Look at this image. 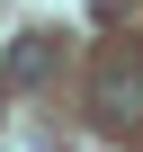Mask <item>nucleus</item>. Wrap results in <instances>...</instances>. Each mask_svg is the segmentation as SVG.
<instances>
[{"instance_id":"1","label":"nucleus","mask_w":143,"mask_h":152,"mask_svg":"<svg viewBox=\"0 0 143 152\" xmlns=\"http://www.w3.org/2000/svg\"><path fill=\"white\" fill-rule=\"evenodd\" d=\"M90 107H98V125L107 134H134L143 125V63H98V90H90Z\"/></svg>"}]
</instances>
